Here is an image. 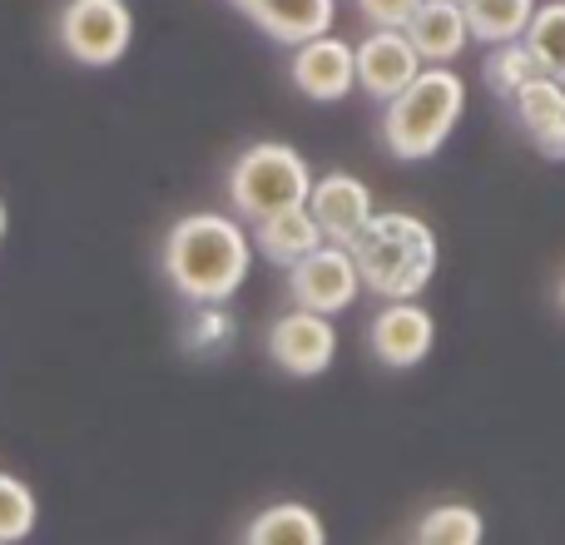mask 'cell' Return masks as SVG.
<instances>
[{
  "mask_svg": "<svg viewBox=\"0 0 565 545\" xmlns=\"http://www.w3.org/2000/svg\"><path fill=\"white\" fill-rule=\"evenodd\" d=\"M184 348L204 362L224 357V352L234 348V312H228V302H199V312L184 328Z\"/></svg>",
  "mask_w": 565,
  "mask_h": 545,
  "instance_id": "obj_21",
  "label": "cell"
},
{
  "mask_svg": "<svg viewBox=\"0 0 565 545\" xmlns=\"http://www.w3.org/2000/svg\"><path fill=\"white\" fill-rule=\"evenodd\" d=\"M35 521H40L35 491H30L20 477L0 471V541H15L20 545L30 531H35Z\"/></svg>",
  "mask_w": 565,
  "mask_h": 545,
  "instance_id": "obj_22",
  "label": "cell"
},
{
  "mask_svg": "<svg viewBox=\"0 0 565 545\" xmlns=\"http://www.w3.org/2000/svg\"><path fill=\"white\" fill-rule=\"evenodd\" d=\"M312 179L318 174L302 159V149L282 145V139H258L228 164V204H234V214H244L254 224V218L278 214V209L308 204Z\"/></svg>",
  "mask_w": 565,
  "mask_h": 545,
  "instance_id": "obj_4",
  "label": "cell"
},
{
  "mask_svg": "<svg viewBox=\"0 0 565 545\" xmlns=\"http://www.w3.org/2000/svg\"><path fill=\"white\" fill-rule=\"evenodd\" d=\"M308 214L318 218V228H322V238H328V244H352V238L367 228V218L377 214V209H372V189L362 184L358 174L332 169V174L312 179Z\"/></svg>",
  "mask_w": 565,
  "mask_h": 545,
  "instance_id": "obj_11",
  "label": "cell"
},
{
  "mask_svg": "<svg viewBox=\"0 0 565 545\" xmlns=\"http://www.w3.org/2000/svg\"><path fill=\"white\" fill-rule=\"evenodd\" d=\"M487 50L491 55H487V65H481V79H487L491 95L511 99L526 79L541 75V65H536V55H531L526 40H507V45H487Z\"/></svg>",
  "mask_w": 565,
  "mask_h": 545,
  "instance_id": "obj_20",
  "label": "cell"
},
{
  "mask_svg": "<svg viewBox=\"0 0 565 545\" xmlns=\"http://www.w3.org/2000/svg\"><path fill=\"white\" fill-rule=\"evenodd\" d=\"M228 6L244 10L268 40L288 50L338 25V0H228Z\"/></svg>",
  "mask_w": 565,
  "mask_h": 545,
  "instance_id": "obj_12",
  "label": "cell"
},
{
  "mask_svg": "<svg viewBox=\"0 0 565 545\" xmlns=\"http://www.w3.org/2000/svg\"><path fill=\"white\" fill-rule=\"evenodd\" d=\"M254 272V238L234 214H184L164 234V278L189 302H228Z\"/></svg>",
  "mask_w": 565,
  "mask_h": 545,
  "instance_id": "obj_1",
  "label": "cell"
},
{
  "mask_svg": "<svg viewBox=\"0 0 565 545\" xmlns=\"http://www.w3.org/2000/svg\"><path fill=\"white\" fill-rule=\"evenodd\" d=\"M417 75H422V55L407 40V30H377L372 25L367 35L358 40V89L367 99L387 105V99L402 95Z\"/></svg>",
  "mask_w": 565,
  "mask_h": 545,
  "instance_id": "obj_10",
  "label": "cell"
},
{
  "mask_svg": "<svg viewBox=\"0 0 565 545\" xmlns=\"http://www.w3.org/2000/svg\"><path fill=\"white\" fill-rule=\"evenodd\" d=\"M461 115H467V79L451 65H422V75L382 105V149L402 164H427L457 135Z\"/></svg>",
  "mask_w": 565,
  "mask_h": 545,
  "instance_id": "obj_2",
  "label": "cell"
},
{
  "mask_svg": "<svg viewBox=\"0 0 565 545\" xmlns=\"http://www.w3.org/2000/svg\"><path fill=\"white\" fill-rule=\"evenodd\" d=\"M367 348L382 367L392 372H407V367H422L437 348V318L422 308L417 298H392L377 308L367 328Z\"/></svg>",
  "mask_w": 565,
  "mask_h": 545,
  "instance_id": "obj_8",
  "label": "cell"
},
{
  "mask_svg": "<svg viewBox=\"0 0 565 545\" xmlns=\"http://www.w3.org/2000/svg\"><path fill=\"white\" fill-rule=\"evenodd\" d=\"M55 40L75 65L109 70L135 45V10L129 0H65L55 15Z\"/></svg>",
  "mask_w": 565,
  "mask_h": 545,
  "instance_id": "obj_5",
  "label": "cell"
},
{
  "mask_svg": "<svg viewBox=\"0 0 565 545\" xmlns=\"http://www.w3.org/2000/svg\"><path fill=\"white\" fill-rule=\"evenodd\" d=\"M0 545H15V541H0Z\"/></svg>",
  "mask_w": 565,
  "mask_h": 545,
  "instance_id": "obj_26",
  "label": "cell"
},
{
  "mask_svg": "<svg viewBox=\"0 0 565 545\" xmlns=\"http://www.w3.org/2000/svg\"><path fill=\"white\" fill-rule=\"evenodd\" d=\"M288 79L312 105H342V99L358 89V45L332 35V30H322V35L292 45Z\"/></svg>",
  "mask_w": 565,
  "mask_h": 545,
  "instance_id": "obj_7",
  "label": "cell"
},
{
  "mask_svg": "<svg viewBox=\"0 0 565 545\" xmlns=\"http://www.w3.org/2000/svg\"><path fill=\"white\" fill-rule=\"evenodd\" d=\"M526 45H531V55H536L541 75L565 85V0L536 6V15H531V25H526Z\"/></svg>",
  "mask_w": 565,
  "mask_h": 545,
  "instance_id": "obj_19",
  "label": "cell"
},
{
  "mask_svg": "<svg viewBox=\"0 0 565 545\" xmlns=\"http://www.w3.org/2000/svg\"><path fill=\"white\" fill-rule=\"evenodd\" d=\"M268 357L288 377H322L338 357V328L312 308H292L268 328Z\"/></svg>",
  "mask_w": 565,
  "mask_h": 545,
  "instance_id": "obj_9",
  "label": "cell"
},
{
  "mask_svg": "<svg viewBox=\"0 0 565 545\" xmlns=\"http://www.w3.org/2000/svg\"><path fill=\"white\" fill-rule=\"evenodd\" d=\"M254 254L268 258L274 268L288 272L298 258H308L312 248L322 244V228L318 218L308 214V204H292V209H278V214H264L254 218Z\"/></svg>",
  "mask_w": 565,
  "mask_h": 545,
  "instance_id": "obj_15",
  "label": "cell"
},
{
  "mask_svg": "<svg viewBox=\"0 0 565 545\" xmlns=\"http://www.w3.org/2000/svg\"><path fill=\"white\" fill-rule=\"evenodd\" d=\"M412 545H417V541H412Z\"/></svg>",
  "mask_w": 565,
  "mask_h": 545,
  "instance_id": "obj_27",
  "label": "cell"
},
{
  "mask_svg": "<svg viewBox=\"0 0 565 545\" xmlns=\"http://www.w3.org/2000/svg\"><path fill=\"white\" fill-rule=\"evenodd\" d=\"M348 248L358 258L362 288L377 292L382 302L427 292V282L437 278V258H441L437 234L417 214H372L367 228Z\"/></svg>",
  "mask_w": 565,
  "mask_h": 545,
  "instance_id": "obj_3",
  "label": "cell"
},
{
  "mask_svg": "<svg viewBox=\"0 0 565 545\" xmlns=\"http://www.w3.org/2000/svg\"><path fill=\"white\" fill-rule=\"evenodd\" d=\"M244 545H328L322 516L302 501H274L244 531Z\"/></svg>",
  "mask_w": 565,
  "mask_h": 545,
  "instance_id": "obj_16",
  "label": "cell"
},
{
  "mask_svg": "<svg viewBox=\"0 0 565 545\" xmlns=\"http://www.w3.org/2000/svg\"><path fill=\"white\" fill-rule=\"evenodd\" d=\"M561 308H565V278H561Z\"/></svg>",
  "mask_w": 565,
  "mask_h": 545,
  "instance_id": "obj_25",
  "label": "cell"
},
{
  "mask_svg": "<svg viewBox=\"0 0 565 545\" xmlns=\"http://www.w3.org/2000/svg\"><path fill=\"white\" fill-rule=\"evenodd\" d=\"M511 109H516L526 139L541 149L546 159H565V85L551 75H536L511 95Z\"/></svg>",
  "mask_w": 565,
  "mask_h": 545,
  "instance_id": "obj_14",
  "label": "cell"
},
{
  "mask_svg": "<svg viewBox=\"0 0 565 545\" xmlns=\"http://www.w3.org/2000/svg\"><path fill=\"white\" fill-rule=\"evenodd\" d=\"M288 292L298 308H312V312H322V318L348 312L362 292V272H358L352 248L322 238L308 258H298V264L288 268Z\"/></svg>",
  "mask_w": 565,
  "mask_h": 545,
  "instance_id": "obj_6",
  "label": "cell"
},
{
  "mask_svg": "<svg viewBox=\"0 0 565 545\" xmlns=\"http://www.w3.org/2000/svg\"><path fill=\"white\" fill-rule=\"evenodd\" d=\"M541 0H461L467 25L477 45H507V40H526V25L536 15Z\"/></svg>",
  "mask_w": 565,
  "mask_h": 545,
  "instance_id": "obj_17",
  "label": "cell"
},
{
  "mask_svg": "<svg viewBox=\"0 0 565 545\" xmlns=\"http://www.w3.org/2000/svg\"><path fill=\"white\" fill-rule=\"evenodd\" d=\"M358 6V15L367 20V25L377 30H402L412 20V10L422 6V0H352Z\"/></svg>",
  "mask_w": 565,
  "mask_h": 545,
  "instance_id": "obj_23",
  "label": "cell"
},
{
  "mask_svg": "<svg viewBox=\"0 0 565 545\" xmlns=\"http://www.w3.org/2000/svg\"><path fill=\"white\" fill-rule=\"evenodd\" d=\"M6 228H10V214H6V199H0V244H6Z\"/></svg>",
  "mask_w": 565,
  "mask_h": 545,
  "instance_id": "obj_24",
  "label": "cell"
},
{
  "mask_svg": "<svg viewBox=\"0 0 565 545\" xmlns=\"http://www.w3.org/2000/svg\"><path fill=\"white\" fill-rule=\"evenodd\" d=\"M402 30L417 45L422 65H457L471 45V25H467L461 0H422Z\"/></svg>",
  "mask_w": 565,
  "mask_h": 545,
  "instance_id": "obj_13",
  "label": "cell"
},
{
  "mask_svg": "<svg viewBox=\"0 0 565 545\" xmlns=\"http://www.w3.org/2000/svg\"><path fill=\"white\" fill-rule=\"evenodd\" d=\"M487 541V521L467 501H441L417 521V545H481Z\"/></svg>",
  "mask_w": 565,
  "mask_h": 545,
  "instance_id": "obj_18",
  "label": "cell"
}]
</instances>
